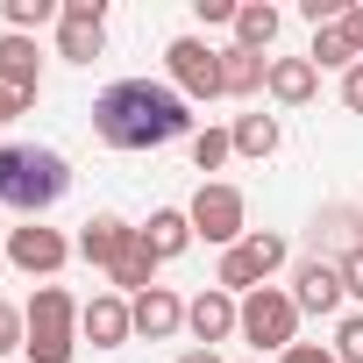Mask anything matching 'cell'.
<instances>
[{
  "label": "cell",
  "mask_w": 363,
  "mask_h": 363,
  "mask_svg": "<svg viewBox=\"0 0 363 363\" xmlns=\"http://www.w3.org/2000/svg\"><path fill=\"white\" fill-rule=\"evenodd\" d=\"M0 93H22V100L43 93V65L29 36H0Z\"/></svg>",
  "instance_id": "cell-14"
},
{
  "label": "cell",
  "mask_w": 363,
  "mask_h": 363,
  "mask_svg": "<svg viewBox=\"0 0 363 363\" xmlns=\"http://www.w3.org/2000/svg\"><path fill=\"white\" fill-rule=\"evenodd\" d=\"M342 36H349V43H356V57H363V8H349V15H342Z\"/></svg>",
  "instance_id": "cell-32"
},
{
  "label": "cell",
  "mask_w": 363,
  "mask_h": 363,
  "mask_svg": "<svg viewBox=\"0 0 363 363\" xmlns=\"http://www.w3.org/2000/svg\"><path fill=\"white\" fill-rule=\"evenodd\" d=\"M228 150H235V135H228V128H200V135H193V164H200V171H221V164H228Z\"/></svg>",
  "instance_id": "cell-24"
},
{
  "label": "cell",
  "mask_w": 363,
  "mask_h": 363,
  "mask_svg": "<svg viewBox=\"0 0 363 363\" xmlns=\"http://www.w3.org/2000/svg\"><path fill=\"white\" fill-rule=\"evenodd\" d=\"M292 335H299V306H292V292H250L242 299V342H257V349H292Z\"/></svg>",
  "instance_id": "cell-4"
},
{
  "label": "cell",
  "mask_w": 363,
  "mask_h": 363,
  "mask_svg": "<svg viewBox=\"0 0 363 363\" xmlns=\"http://www.w3.org/2000/svg\"><path fill=\"white\" fill-rule=\"evenodd\" d=\"M164 65H171V86L186 93V100H214L221 93V50H207L200 36H178L164 50Z\"/></svg>",
  "instance_id": "cell-6"
},
{
  "label": "cell",
  "mask_w": 363,
  "mask_h": 363,
  "mask_svg": "<svg viewBox=\"0 0 363 363\" xmlns=\"http://www.w3.org/2000/svg\"><path fill=\"white\" fill-rule=\"evenodd\" d=\"M8 257H15L22 271H43V278H50V271L72 257V242H65L57 228H36V221H29V228H15V235H8Z\"/></svg>",
  "instance_id": "cell-13"
},
{
  "label": "cell",
  "mask_w": 363,
  "mask_h": 363,
  "mask_svg": "<svg viewBox=\"0 0 363 363\" xmlns=\"http://www.w3.org/2000/svg\"><path fill=\"white\" fill-rule=\"evenodd\" d=\"M100 50H107V8H100V0H65V15H57V57L93 65Z\"/></svg>",
  "instance_id": "cell-7"
},
{
  "label": "cell",
  "mask_w": 363,
  "mask_h": 363,
  "mask_svg": "<svg viewBox=\"0 0 363 363\" xmlns=\"http://www.w3.org/2000/svg\"><path fill=\"white\" fill-rule=\"evenodd\" d=\"M22 313H29V363H72V349H79V306H72V292L43 285Z\"/></svg>",
  "instance_id": "cell-3"
},
{
  "label": "cell",
  "mask_w": 363,
  "mask_h": 363,
  "mask_svg": "<svg viewBox=\"0 0 363 363\" xmlns=\"http://www.w3.org/2000/svg\"><path fill=\"white\" fill-rule=\"evenodd\" d=\"M335 363H363V313H349L335 328Z\"/></svg>",
  "instance_id": "cell-27"
},
{
  "label": "cell",
  "mask_w": 363,
  "mask_h": 363,
  "mask_svg": "<svg viewBox=\"0 0 363 363\" xmlns=\"http://www.w3.org/2000/svg\"><path fill=\"white\" fill-rule=\"evenodd\" d=\"M57 15H65L57 0H8V36H29V29H43Z\"/></svg>",
  "instance_id": "cell-23"
},
{
  "label": "cell",
  "mask_w": 363,
  "mask_h": 363,
  "mask_svg": "<svg viewBox=\"0 0 363 363\" xmlns=\"http://www.w3.org/2000/svg\"><path fill=\"white\" fill-rule=\"evenodd\" d=\"M214 285H221V292H228V299H235V292H242V299H250V292H264V271H257V257H250V250H242V242H235V250H228V257H221V271H214Z\"/></svg>",
  "instance_id": "cell-19"
},
{
  "label": "cell",
  "mask_w": 363,
  "mask_h": 363,
  "mask_svg": "<svg viewBox=\"0 0 363 363\" xmlns=\"http://www.w3.org/2000/svg\"><path fill=\"white\" fill-rule=\"evenodd\" d=\"M79 335H86L93 349H121V342L135 335V313H128V299H121V292H100V299H86V306H79Z\"/></svg>",
  "instance_id": "cell-10"
},
{
  "label": "cell",
  "mask_w": 363,
  "mask_h": 363,
  "mask_svg": "<svg viewBox=\"0 0 363 363\" xmlns=\"http://www.w3.org/2000/svg\"><path fill=\"white\" fill-rule=\"evenodd\" d=\"M178 363H221L214 349H186V356H178Z\"/></svg>",
  "instance_id": "cell-34"
},
{
  "label": "cell",
  "mask_w": 363,
  "mask_h": 363,
  "mask_svg": "<svg viewBox=\"0 0 363 363\" xmlns=\"http://www.w3.org/2000/svg\"><path fill=\"white\" fill-rule=\"evenodd\" d=\"M8 349H29V313L0 299V356H8Z\"/></svg>",
  "instance_id": "cell-26"
},
{
  "label": "cell",
  "mask_w": 363,
  "mask_h": 363,
  "mask_svg": "<svg viewBox=\"0 0 363 363\" xmlns=\"http://www.w3.org/2000/svg\"><path fill=\"white\" fill-rule=\"evenodd\" d=\"M342 299H349V285H342V264H328V257H306V264L292 271V306H299V313H342Z\"/></svg>",
  "instance_id": "cell-8"
},
{
  "label": "cell",
  "mask_w": 363,
  "mask_h": 363,
  "mask_svg": "<svg viewBox=\"0 0 363 363\" xmlns=\"http://www.w3.org/2000/svg\"><path fill=\"white\" fill-rule=\"evenodd\" d=\"M22 107H36V100H22V93H0V121H15Z\"/></svg>",
  "instance_id": "cell-33"
},
{
  "label": "cell",
  "mask_w": 363,
  "mask_h": 363,
  "mask_svg": "<svg viewBox=\"0 0 363 363\" xmlns=\"http://www.w3.org/2000/svg\"><path fill=\"white\" fill-rule=\"evenodd\" d=\"M228 135H235L242 157H271V150H278V121H271V114H242Z\"/></svg>",
  "instance_id": "cell-22"
},
{
  "label": "cell",
  "mask_w": 363,
  "mask_h": 363,
  "mask_svg": "<svg viewBox=\"0 0 363 363\" xmlns=\"http://www.w3.org/2000/svg\"><path fill=\"white\" fill-rule=\"evenodd\" d=\"M107 278H114V285H121V292H135V299H143V292H150V285H157V257H150V250H143V235H135V250H128V257H121V264H114V271H107Z\"/></svg>",
  "instance_id": "cell-21"
},
{
  "label": "cell",
  "mask_w": 363,
  "mask_h": 363,
  "mask_svg": "<svg viewBox=\"0 0 363 363\" xmlns=\"http://www.w3.org/2000/svg\"><path fill=\"white\" fill-rule=\"evenodd\" d=\"M93 135L107 150H164L178 135H193V100L157 79H114L93 100Z\"/></svg>",
  "instance_id": "cell-1"
},
{
  "label": "cell",
  "mask_w": 363,
  "mask_h": 363,
  "mask_svg": "<svg viewBox=\"0 0 363 363\" xmlns=\"http://www.w3.org/2000/svg\"><path fill=\"white\" fill-rule=\"evenodd\" d=\"M264 86H271L278 107H306V100L320 93V72H313L306 57H271V79H264Z\"/></svg>",
  "instance_id": "cell-16"
},
{
  "label": "cell",
  "mask_w": 363,
  "mask_h": 363,
  "mask_svg": "<svg viewBox=\"0 0 363 363\" xmlns=\"http://www.w3.org/2000/svg\"><path fill=\"white\" fill-rule=\"evenodd\" d=\"M342 107H349V114H363V65H349V72H342Z\"/></svg>",
  "instance_id": "cell-28"
},
{
  "label": "cell",
  "mask_w": 363,
  "mask_h": 363,
  "mask_svg": "<svg viewBox=\"0 0 363 363\" xmlns=\"http://www.w3.org/2000/svg\"><path fill=\"white\" fill-rule=\"evenodd\" d=\"M186 214H193V235H207V242H221V250L242 242V193H235V186H214V178H207Z\"/></svg>",
  "instance_id": "cell-5"
},
{
  "label": "cell",
  "mask_w": 363,
  "mask_h": 363,
  "mask_svg": "<svg viewBox=\"0 0 363 363\" xmlns=\"http://www.w3.org/2000/svg\"><path fill=\"white\" fill-rule=\"evenodd\" d=\"M128 250H135V228H128V221H114V214H93V221H86V235H79V257H86L93 271H114Z\"/></svg>",
  "instance_id": "cell-11"
},
{
  "label": "cell",
  "mask_w": 363,
  "mask_h": 363,
  "mask_svg": "<svg viewBox=\"0 0 363 363\" xmlns=\"http://www.w3.org/2000/svg\"><path fill=\"white\" fill-rule=\"evenodd\" d=\"M200 22H235V0H193Z\"/></svg>",
  "instance_id": "cell-31"
},
{
  "label": "cell",
  "mask_w": 363,
  "mask_h": 363,
  "mask_svg": "<svg viewBox=\"0 0 363 363\" xmlns=\"http://www.w3.org/2000/svg\"><path fill=\"white\" fill-rule=\"evenodd\" d=\"M285 363H335V349H320V342H292Z\"/></svg>",
  "instance_id": "cell-30"
},
{
  "label": "cell",
  "mask_w": 363,
  "mask_h": 363,
  "mask_svg": "<svg viewBox=\"0 0 363 363\" xmlns=\"http://www.w3.org/2000/svg\"><path fill=\"white\" fill-rule=\"evenodd\" d=\"M235 43L264 57V50L278 43V8H264V0H250V8H235Z\"/></svg>",
  "instance_id": "cell-18"
},
{
  "label": "cell",
  "mask_w": 363,
  "mask_h": 363,
  "mask_svg": "<svg viewBox=\"0 0 363 363\" xmlns=\"http://www.w3.org/2000/svg\"><path fill=\"white\" fill-rule=\"evenodd\" d=\"M128 313H135V335H150V342H164V335L186 328V299H178L171 285H150L143 299H128Z\"/></svg>",
  "instance_id": "cell-12"
},
{
  "label": "cell",
  "mask_w": 363,
  "mask_h": 363,
  "mask_svg": "<svg viewBox=\"0 0 363 363\" xmlns=\"http://www.w3.org/2000/svg\"><path fill=\"white\" fill-rule=\"evenodd\" d=\"M135 235H143V250H150L157 264H171V257H186V242H193V214H178V207H157V214H150Z\"/></svg>",
  "instance_id": "cell-15"
},
{
  "label": "cell",
  "mask_w": 363,
  "mask_h": 363,
  "mask_svg": "<svg viewBox=\"0 0 363 363\" xmlns=\"http://www.w3.org/2000/svg\"><path fill=\"white\" fill-rule=\"evenodd\" d=\"M342 285L349 299H363V250H342Z\"/></svg>",
  "instance_id": "cell-29"
},
{
  "label": "cell",
  "mask_w": 363,
  "mask_h": 363,
  "mask_svg": "<svg viewBox=\"0 0 363 363\" xmlns=\"http://www.w3.org/2000/svg\"><path fill=\"white\" fill-rule=\"evenodd\" d=\"M306 65H313V72H349V65H363V57H356V43H349L342 29H313V50H306Z\"/></svg>",
  "instance_id": "cell-20"
},
{
  "label": "cell",
  "mask_w": 363,
  "mask_h": 363,
  "mask_svg": "<svg viewBox=\"0 0 363 363\" xmlns=\"http://www.w3.org/2000/svg\"><path fill=\"white\" fill-rule=\"evenodd\" d=\"M242 250L257 257V271H264V278L285 264V235H264V228H257V235H242Z\"/></svg>",
  "instance_id": "cell-25"
},
{
  "label": "cell",
  "mask_w": 363,
  "mask_h": 363,
  "mask_svg": "<svg viewBox=\"0 0 363 363\" xmlns=\"http://www.w3.org/2000/svg\"><path fill=\"white\" fill-rule=\"evenodd\" d=\"M264 79H271V65H264L257 50H242V43H228V50H221V93H235V100H242V93H257Z\"/></svg>",
  "instance_id": "cell-17"
},
{
  "label": "cell",
  "mask_w": 363,
  "mask_h": 363,
  "mask_svg": "<svg viewBox=\"0 0 363 363\" xmlns=\"http://www.w3.org/2000/svg\"><path fill=\"white\" fill-rule=\"evenodd\" d=\"M72 186V164L43 143H0V207H22V214H43L57 207Z\"/></svg>",
  "instance_id": "cell-2"
},
{
  "label": "cell",
  "mask_w": 363,
  "mask_h": 363,
  "mask_svg": "<svg viewBox=\"0 0 363 363\" xmlns=\"http://www.w3.org/2000/svg\"><path fill=\"white\" fill-rule=\"evenodd\" d=\"M186 328L200 335V349H214V342H228V335H242V299H228L221 285H207L193 306H186Z\"/></svg>",
  "instance_id": "cell-9"
}]
</instances>
